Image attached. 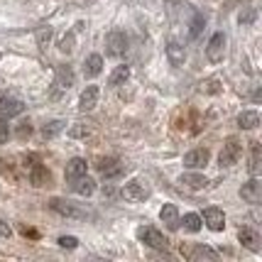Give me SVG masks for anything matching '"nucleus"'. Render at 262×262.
<instances>
[{"instance_id": "19", "label": "nucleus", "mask_w": 262, "mask_h": 262, "mask_svg": "<svg viewBox=\"0 0 262 262\" xmlns=\"http://www.w3.org/2000/svg\"><path fill=\"white\" fill-rule=\"evenodd\" d=\"M101 71H103V57L101 54H91V57L83 61V76H86V79L98 76Z\"/></svg>"}, {"instance_id": "11", "label": "nucleus", "mask_w": 262, "mask_h": 262, "mask_svg": "<svg viewBox=\"0 0 262 262\" xmlns=\"http://www.w3.org/2000/svg\"><path fill=\"white\" fill-rule=\"evenodd\" d=\"M160 218H162V223L167 226L169 230H177L179 228V211H177V206L174 204H164L162 206V211H160Z\"/></svg>"}, {"instance_id": "25", "label": "nucleus", "mask_w": 262, "mask_h": 262, "mask_svg": "<svg viewBox=\"0 0 262 262\" xmlns=\"http://www.w3.org/2000/svg\"><path fill=\"white\" fill-rule=\"evenodd\" d=\"M64 125H67L64 120H52V123H47V125L42 127V137H45V140H52V137H57L59 133L64 130Z\"/></svg>"}, {"instance_id": "6", "label": "nucleus", "mask_w": 262, "mask_h": 262, "mask_svg": "<svg viewBox=\"0 0 262 262\" xmlns=\"http://www.w3.org/2000/svg\"><path fill=\"white\" fill-rule=\"evenodd\" d=\"M123 199H127V201H133V204H137V201H145L149 196V189L145 186L142 182H137V179H133V182H127L125 186H123Z\"/></svg>"}, {"instance_id": "10", "label": "nucleus", "mask_w": 262, "mask_h": 262, "mask_svg": "<svg viewBox=\"0 0 262 262\" xmlns=\"http://www.w3.org/2000/svg\"><path fill=\"white\" fill-rule=\"evenodd\" d=\"M23 111H25L23 101H17V98H8V96H0V115H3V118L20 115Z\"/></svg>"}, {"instance_id": "20", "label": "nucleus", "mask_w": 262, "mask_h": 262, "mask_svg": "<svg viewBox=\"0 0 262 262\" xmlns=\"http://www.w3.org/2000/svg\"><path fill=\"white\" fill-rule=\"evenodd\" d=\"M127 79H130V67L120 64V67H115L113 74L108 76V86H123Z\"/></svg>"}, {"instance_id": "30", "label": "nucleus", "mask_w": 262, "mask_h": 262, "mask_svg": "<svg viewBox=\"0 0 262 262\" xmlns=\"http://www.w3.org/2000/svg\"><path fill=\"white\" fill-rule=\"evenodd\" d=\"M59 245H61V248H69V250H74V248L79 245V240L74 238V235H64V238H59Z\"/></svg>"}, {"instance_id": "1", "label": "nucleus", "mask_w": 262, "mask_h": 262, "mask_svg": "<svg viewBox=\"0 0 262 262\" xmlns=\"http://www.w3.org/2000/svg\"><path fill=\"white\" fill-rule=\"evenodd\" d=\"M243 157V145H240L238 137H228L226 140V145L221 149V155H218V164L221 167H233V164H238V160Z\"/></svg>"}, {"instance_id": "33", "label": "nucleus", "mask_w": 262, "mask_h": 262, "mask_svg": "<svg viewBox=\"0 0 262 262\" xmlns=\"http://www.w3.org/2000/svg\"><path fill=\"white\" fill-rule=\"evenodd\" d=\"M30 135H32V125H30V123H20V127H17V137L25 140V137H30Z\"/></svg>"}, {"instance_id": "13", "label": "nucleus", "mask_w": 262, "mask_h": 262, "mask_svg": "<svg viewBox=\"0 0 262 262\" xmlns=\"http://www.w3.org/2000/svg\"><path fill=\"white\" fill-rule=\"evenodd\" d=\"M98 96H101L98 86H86L83 93H81V98H79V108L81 111H93L96 103H98Z\"/></svg>"}, {"instance_id": "9", "label": "nucleus", "mask_w": 262, "mask_h": 262, "mask_svg": "<svg viewBox=\"0 0 262 262\" xmlns=\"http://www.w3.org/2000/svg\"><path fill=\"white\" fill-rule=\"evenodd\" d=\"M98 169L105 179H118V177H123V171H125V164L118 160H101L98 162Z\"/></svg>"}, {"instance_id": "23", "label": "nucleus", "mask_w": 262, "mask_h": 262, "mask_svg": "<svg viewBox=\"0 0 262 262\" xmlns=\"http://www.w3.org/2000/svg\"><path fill=\"white\" fill-rule=\"evenodd\" d=\"M57 86L59 89H71L74 86V71L69 67H57Z\"/></svg>"}, {"instance_id": "2", "label": "nucleus", "mask_w": 262, "mask_h": 262, "mask_svg": "<svg viewBox=\"0 0 262 262\" xmlns=\"http://www.w3.org/2000/svg\"><path fill=\"white\" fill-rule=\"evenodd\" d=\"M127 52V34L123 32V30H113V32L105 37V54L108 57H123Z\"/></svg>"}, {"instance_id": "8", "label": "nucleus", "mask_w": 262, "mask_h": 262, "mask_svg": "<svg viewBox=\"0 0 262 262\" xmlns=\"http://www.w3.org/2000/svg\"><path fill=\"white\" fill-rule=\"evenodd\" d=\"M201 221H204L211 230H216V233L226 228V216H223V211H221V208H206Z\"/></svg>"}, {"instance_id": "7", "label": "nucleus", "mask_w": 262, "mask_h": 262, "mask_svg": "<svg viewBox=\"0 0 262 262\" xmlns=\"http://www.w3.org/2000/svg\"><path fill=\"white\" fill-rule=\"evenodd\" d=\"M240 196H243V201H245V204H260L262 201V182L257 179V177H252L250 182L243 184Z\"/></svg>"}, {"instance_id": "35", "label": "nucleus", "mask_w": 262, "mask_h": 262, "mask_svg": "<svg viewBox=\"0 0 262 262\" xmlns=\"http://www.w3.org/2000/svg\"><path fill=\"white\" fill-rule=\"evenodd\" d=\"M10 235H12L10 226H8V223H5V221L0 218V238H10Z\"/></svg>"}, {"instance_id": "32", "label": "nucleus", "mask_w": 262, "mask_h": 262, "mask_svg": "<svg viewBox=\"0 0 262 262\" xmlns=\"http://www.w3.org/2000/svg\"><path fill=\"white\" fill-rule=\"evenodd\" d=\"M10 125H8V120H5V118H3V120H0V142H8V137H10Z\"/></svg>"}, {"instance_id": "36", "label": "nucleus", "mask_w": 262, "mask_h": 262, "mask_svg": "<svg viewBox=\"0 0 262 262\" xmlns=\"http://www.w3.org/2000/svg\"><path fill=\"white\" fill-rule=\"evenodd\" d=\"M71 135H74V137H83V135H89V130H83V127H71Z\"/></svg>"}, {"instance_id": "21", "label": "nucleus", "mask_w": 262, "mask_h": 262, "mask_svg": "<svg viewBox=\"0 0 262 262\" xmlns=\"http://www.w3.org/2000/svg\"><path fill=\"white\" fill-rule=\"evenodd\" d=\"M238 125L243 130H255V127L260 125V115L255 113V111H245V113L238 115Z\"/></svg>"}, {"instance_id": "28", "label": "nucleus", "mask_w": 262, "mask_h": 262, "mask_svg": "<svg viewBox=\"0 0 262 262\" xmlns=\"http://www.w3.org/2000/svg\"><path fill=\"white\" fill-rule=\"evenodd\" d=\"M49 39H52V30H49V27H39V30H37V45L45 49V47L49 45Z\"/></svg>"}, {"instance_id": "27", "label": "nucleus", "mask_w": 262, "mask_h": 262, "mask_svg": "<svg viewBox=\"0 0 262 262\" xmlns=\"http://www.w3.org/2000/svg\"><path fill=\"white\" fill-rule=\"evenodd\" d=\"M204 15H199V12H196L194 15V23H191V30H189V37H191V39H196V37H199V34H201V27H204Z\"/></svg>"}, {"instance_id": "3", "label": "nucleus", "mask_w": 262, "mask_h": 262, "mask_svg": "<svg viewBox=\"0 0 262 262\" xmlns=\"http://www.w3.org/2000/svg\"><path fill=\"white\" fill-rule=\"evenodd\" d=\"M226 45H228L226 34L223 32L213 34V37L208 39V47H206V57H208V61H221V59L226 57Z\"/></svg>"}, {"instance_id": "29", "label": "nucleus", "mask_w": 262, "mask_h": 262, "mask_svg": "<svg viewBox=\"0 0 262 262\" xmlns=\"http://www.w3.org/2000/svg\"><path fill=\"white\" fill-rule=\"evenodd\" d=\"M189 257H191V260H196V257H211V260H213V257H216V252L206 250V248H196V250L189 252Z\"/></svg>"}, {"instance_id": "5", "label": "nucleus", "mask_w": 262, "mask_h": 262, "mask_svg": "<svg viewBox=\"0 0 262 262\" xmlns=\"http://www.w3.org/2000/svg\"><path fill=\"white\" fill-rule=\"evenodd\" d=\"M208 160H211V152L206 147H196L184 155V167H189V169H204L206 164H208Z\"/></svg>"}, {"instance_id": "17", "label": "nucleus", "mask_w": 262, "mask_h": 262, "mask_svg": "<svg viewBox=\"0 0 262 262\" xmlns=\"http://www.w3.org/2000/svg\"><path fill=\"white\" fill-rule=\"evenodd\" d=\"M167 59H169L171 67H182L184 61H186V49L179 42H169L167 45Z\"/></svg>"}, {"instance_id": "31", "label": "nucleus", "mask_w": 262, "mask_h": 262, "mask_svg": "<svg viewBox=\"0 0 262 262\" xmlns=\"http://www.w3.org/2000/svg\"><path fill=\"white\" fill-rule=\"evenodd\" d=\"M59 49H61V52H71V49H74V34H67V37H64V39H61V42H59Z\"/></svg>"}, {"instance_id": "34", "label": "nucleus", "mask_w": 262, "mask_h": 262, "mask_svg": "<svg viewBox=\"0 0 262 262\" xmlns=\"http://www.w3.org/2000/svg\"><path fill=\"white\" fill-rule=\"evenodd\" d=\"M255 20V8H248L245 12H240V23H252Z\"/></svg>"}, {"instance_id": "16", "label": "nucleus", "mask_w": 262, "mask_h": 262, "mask_svg": "<svg viewBox=\"0 0 262 262\" xmlns=\"http://www.w3.org/2000/svg\"><path fill=\"white\" fill-rule=\"evenodd\" d=\"M30 182L34 186H49L52 184V171L47 169L45 164H34L32 171H30Z\"/></svg>"}, {"instance_id": "4", "label": "nucleus", "mask_w": 262, "mask_h": 262, "mask_svg": "<svg viewBox=\"0 0 262 262\" xmlns=\"http://www.w3.org/2000/svg\"><path fill=\"white\" fill-rule=\"evenodd\" d=\"M137 238L142 240L145 245L155 248V250H164V248L169 245V243H167V238L162 235L160 230H157V228H149V226H147V228H140V230H137Z\"/></svg>"}, {"instance_id": "22", "label": "nucleus", "mask_w": 262, "mask_h": 262, "mask_svg": "<svg viewBox=\"0 0 262 262\" xmlns=\"http://www.w3.org/2000/svg\"><path fill=\"white\" fill-rule=\"evenodd\" d=\"M238 238H240V243L245 245V248H250V250H257L260 245V238H257V233L255 230H250V228H240V233H238Z\"/></svg>"}, {"instance_id": "12", "label": "nucleus", "mask_w": 262, "mask_h": 262, "mask_svg": "<svg viewBox=\"0 0 262 262\" xmlns=\"http://www.w3.org/2000/svg\"><path fill=\"white\" fill-rule=\"evenodd\" d=\"M49 206H52V211H57V213H61V216H71V218H81V216H83V211H79V208L71 204V201H64V199H52V201H49Z\"/></svg>"}, {"instance_id": "14", "label": "nucleus", "mask_w": 262, "mask_h": 262, "mask_svg": "<svg viewBox=\"0 0 262 262\" xmlns=\"http://www.w3.org/2000/svg\"><path fill=\"white\" fill-rule=\"evenodd\" d=\"M179 184L182 186H186V189H191V191H201V189H206L208 186V179H206L204 174H182L179 177Z\"/></svg>"}, {"instance_id": "15", "label": "nucleus", "mask_w": 262, "mask_h": 262, "mask_svg": "<svg viewBox=\"0 0 262 262\" xmlns=\"http://www.w3.org/2000/svg\"><path fill=\"white\" fill-rule=\"evenodd\" d=\"M71 189H74L79 196H91L93 191H96V182H93L91 177L81 174V177H76V179L71 182Z\"/></svg>"}, {"instance_id": "24", "label": "nucleus", "mask_w": 262, "mask_h": 262, "mask_svg": "<svg viewBox=\"0 0 262 262\" xmlns=\"http://www.w3.org/2000/svg\"><path fill=\"white\" fill-rule=\"evenodd\" d=\"M179 226H184V230H189V233H199L201 226H204V221H201V216H196V213H186L184 221H179Z\"/></svg>"}, {"instance_id": "26", "label": "nucleus", "mask_w": 262, "mask_h": 262, "mask_svg": "<svg viewBox=\"0 0 262 262\" xmlns=\"http://www.w3.org/2000/svg\"><path fill=\"white\" fill-rule=\"evenodd\" d=\"M248 169H250L252 177H257V174H260V145H257V142H252V155H250V164H248Z\"/></svg>"}, {"instance_id": "18", "label": "nucleus", "mask_w": 262, "mask_h": 262, "mask_svg": "<svg viewBox=\"0 0 262 262\" xmlns=\"http://www.w3.org/2000/svg\"><path fill=\"white\" fill-rule=\"evenodd\" d=\"M86 160H81V157H74V160L67 162V169H64V177H67L69 182H74L76 177H81V174H86Z\"/></svg>"}]
</instances>
